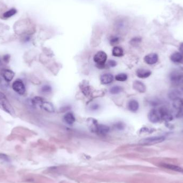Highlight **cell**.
<instances>
[{"mask_svg":"<svg viewBox=\"0 0 183 183\" xmlns=\"http://www.w3.org/2000/svg\"><path fill=\"white\" fill-rule=\"evenodd\" d=\"M0 109L11 116H15V111L13 106L9 101L6 95L1 91H0Z\"/></svg>","mask_w":183,"mask_h":183,"instance_id":"cell-1","label":"cell"},{"mask_svg":"<svg viewBox=\"0 0 183 183\" xmlns=\"http://www.w3.org/2000/svg\"><path fill=\"white\" fill-rule=\"evenodd\" d=\"M94 61L96 64V67L99 69H104L106 67L105 64L107 60L106 53L103 51L98 52L94 56Z\"/></svg>","mask_w":183,"mask_h":183,"instance_id":"cell-2","label":"cell"},{"mask_svg":"<svg viewBox=\"0 0 183 183\" xmlns=\"http://www.w3.org/2000/svg\"><path fill=\"white\" fill-rule=\"evenodd\" d=\"M165 140L164 136H155L152 137L142 139L140 143L142 145H150L153 144H158L163 142Z\"/></svg>","mask_w":183,"mask_h":183,"instance_id":"cell-3","label":"cell"},{"mask_svg":"<svg viewBox=\"0 0 183 183\" xmlns=\"http://www.w3.org/2000/svg\"><path fill=\"white\" fill-rule=\"evenodd\" d=\"M12 88L14 91L21 95H24L26 91L25 85L21 79H17L13 84Z\"/></svg>","mask_w":183,"mask_h":183,"instance_id":"cell-4","label":"cell"},{"mask_svg":"<svg viewBox=\"0 0 183 183\" xmlns=\"http://www.w3.org/2000/svg\"><path fill=\"white\" fill-rule=\"evenodd\" d=\"M158 112L160 115L161 119L165 122H169L173 121V115L171 114L169 110L166 107H162L158 109Z\"/></svg>","mask_w":183,"mask_h":183,"instance_id":"cell-5","label":"cell"},{"mask_svg":"<svg viewBox=\"0 0 183 183\" xmlns=\"http://www.w3.org/2000/svg\"><path fill=\"white\" fill-rule=\"evenodd\" d=\"M148 120L152 123H157L160 121L161 117L158 110L153 109L148 114Z\"/></svg>","mask_w":183,"mask_h":183,"instance_id":"cell-6","label":"cell"},{"mask_svg":"<svg viewBox=\"0 0 183 183\" xmlns=\"http://www.w3.org/2000/svg\"><path fill=\"white\" fill-rule=\"evenodd\" d=\"M144 61L148 65H154L158 62V55L156 53H150L144 57Z\"/></svg>","mask_w":183,"mask_h":183,"instance_id":"cell-7","label":"cell"},{"mask_svg":"<svg viewBox=\"0 0 183 183\" xmlns=\"http://www.w3.org/2000/svg\"><path fill=\"white\" fill-rule=\"evenodd\" d=\"M1 76L6 81L9 83L12 81L15 77V73L9 69H3L1 71Z\"/></svg>","mask_w":183,"mask_h":183,"instance_id":"cell-8","label":"cell"},{"mask_svg":"<svg viewBox=\"0 0 183 183\" xmlns=\"http://www.w3.org/2000/svg\"><path fill=\"white\" fill-rule=\"evenodd\" d=\"M109 131H110V128L108 126L98 124L95 132L99 135H104L108 133Z\"/></svg>","mask_w":183,"mask_h":183,"instance_id":"cell-9","label":"cell"},{"mask_svg":"<svg viewBox=\"0 0 183 183\" xmlns=\"http://www.w3.org/2000/svg\"><path fill=\"white\" fill-rule=\"evenodd\" d=\"M114 80L113 75L110 73H106L102 75L100 77L101 83L103 85H108L111 83Z\"/></svg>","mask_w":183,"mask_h":183,"instance_id":"cell-10","label":"cell"},{"mask_svg":"<svg viewBox=\"0 0 183 183\" xmlns=\"http://www.w3.org/2000/svg\"><path fill=\"white\" fill-rule=\"evenodd\" d=\"M133 88L135 91L140 93H145L146 91V86L142 82L135 80L133 82Z\"/></svg>","mask_w":183,"mask_h":183,"instance_id":"cell-11","label":"cell"},{"mask_svg":"<svg viewBox=\"0 0 183 183\" xmlns=\"http://www.w3.org/2000/svg\"><path fill=\"white\" fill-rule=\"evenodd\" d=\"M136 75L138 77L142 79H145L152 75V72L150 70L145 69H138L136 71Z\"/></svg>","mask_w":183,"mask_h":183,"instance_id":"cell-12","label":"cell"},{"mask_svg":"<svg viewBox=\"0 0 183 183\" xmlns=\"http://www.w3.org/2000/svg\"><path fill=\"white\" fill-rule=\"evenodd\" d=\"M173 108L178 110V114H179L183 110V100L179 98L173 100Z\"/></svg>","mask_w":183,"mask_h":183,"instance_id":"cell-13","label":"cell"},{"mask_svg":"<svg viewBox=\"0 0 183 183\" xmlns=\"http://www.w3.org/2000/svg\"><path fill=\"white\" fill-rule=\"evenodd\" d=\"M170 58L173 62L179 63L181 62L183 60V55L180 52L173 53L171 55Z\"/></svg>","mask_w":183,"mask_h":183,"instance_id":"cell-14","label":"cell"},{"mask_svg":"<svg viewBox=\"0 0 183 183\" xmlns=\"http://www.w3.org/2000/svg\"><path fill=\"white\" fill-rule=\"evenodd\" d=\"M139 108V102L137 100H132L130 101L128 103V109L131 112H135Z\"/></svg>","mask_w":183,"mask_h":183,"instance_id":"cell-15","label":"cell"},{"mask_svg":"<svg viewBox=\"0 0 183 183\" xmlns=\"http://www.w3.org/2000/svg\"><path fill=\"white\" fill-rule=\"evenodd\" d=\"M161 166L165 168L169 169L171 170L174 171L178 173H183V169L181 167L175 165H170V164H167V163H163L161 165Z\"/></svg>","mask_w":183,"mask_h":183,"instance_id":"cell-16","label":"cell"},{"mask_svg":"<svg viewBox=\"0 0 183 183\" xmlns=\"http://www.w3.org/2000/svg\"><path fill=\"white\" fill-rule=\"evenodd\" d=\"M41 108L44 109L47 112L53 113L55 112L54 107L52 103L49 102H44L41 105Z\"/></svg>","mask_w":183,"mask_h":183,"instance_id":"cell-17","label":"cell"},{"mask_svg":"<svg viewBox=\"0 0 183 183\" xmlns=\"http://www.w3.org/2000/svg\"><path fill=\"white\" fill-rule=\"evenodd\" d=\"M64 121L69 125H72L75 122V117L73 113L68 112L64 117Z\"/></svg>","mask_w":183,"mask_h":183,"instance_id":"cell-18","label":"cell"},{"mask_svg":"<svg viewBox=\"0 0 183 183\" xmlns=\"http://www.w3.org/2000/svg\"><path fill=\"white\" fill-rule=\"evenodd\" d=\"M112 55L115 57H122L124 54L123 49L119 46L114 47L112 49Z\"/></svg>","mask_w":183,"mask_h":183,"instance_id":"cell-19","label":"cell"},{"mask_svg":"<svg viewBox=\"0 0 183 183\" xmlns=\"http://www.w3.org/2000/svg\"><path fill=\"white\" fill-rule=\"evenodd\" d=\"M123 91V88L119 86H114L110 88L109 92L112 95H116L120 93L121 91Z\"/></svg>","mask_w":183,"mask_h":183,"instance_id":"cell-20","label":"cell"},{"mask_svg":"<svg viewBox=\"0 0 183 183\" xmlns=\"http://www.w3.org/2000/svg\"><path fill=\"white\" fill-rule=\"evenodd\" d=\"M44 100L42 98L39 96H36L33 99L32 101V104H33L35 106H38L41 107V105L44 102Z\"/></svg>","mask_w":183,"mask_h":183,"instance_id":"cell-21","label":"cell"},{"mask_svg":"<svg viewBox=\"0 0 183 183\" xmlns=\"http://www.w3.org/2000/svg\"><path fill=\"white\" fill-rule=\"evenodd\" d=\"M81 91L86 96L89 95L90 94V86L88 83L82 84V85L80 86Z\"/></svg>","mask_w":183,"mask_h":183,"instance_id":"cell-22","label":"cell"},{"mask_svg":"<svg viewBox=\"0 0 183 183\" xmlns=\"http://www.w3.org/2000/svg\"><path fill=\"white\" fill-rule=\"evenodd\" d=\"M16 13H17V10L15 9H11L7 11L4 13L3 16L5 18H8L12 17L14 15H15Z\"/></svg>","mask_w":183,"mask_h":183,"instance_id":"cell-23","label":"cell"},{"mask_svg":"<svg viewBox=\"0 0 183 183\" xmlns=\"http://www.w3.org/2000/svg\"><path fill=\"white\" fill-rule=\"evenodd\" d=\"M41 91L43 94H48L50 93L52 91V88L50 86L45 85L42 87L41 88Z\"/></svg>","mask_w":183,"mask_h":183,"instance_id":"cell-24","label":"cell"},{"mask_svg":"<svg viewBox=\"0 0 183 183\" xmlns=\"http://www.w3.org/2000/svg\"><path fill=\"white\" fill-rule=\"evenodd\" d=\"M115 79L117 81H125L127 80V76L125 73H119L116 76Z\"/></svg>","mask_w":183,"mask_h":183,"instance_id":"cell-25","label":"cell"},{"mask_svg":"<svg viewBox=\"0 0 183 183\" xmlns=\"http://www.w3.org/2000/svg\"><path fill=\"white\" fill-rule=\"evenodd\" d=\"M114 127L116 130L121 131V130H123L124 129H125V125L123 122H119L115 124Z\"/></svg>","mask_w":183,"mask_h":183,"instance_id":"cell-26","label":"cell"},{"mask_svg":"<svg viewBox=\"0 0 183 183\" xmlns=\"http://www.w3.org/2000/svg\"><path fill=\"white\" fill-rule=\"evenodd\" d=\"M0 160L6 162H10L11 160L10 158L6 154L3 153H0Z\"/></svg>","mask_w":183,"mask_h":183,"instance_id":"cell-27","label":"cell"},{"mask_svg":"<svg viewBox=\"0 0 183 183\" xmlns=\"http://www.w3.org/2000/svg\"><path fill=\"white\" fill-rule=\"evenodd\" d=\"M176 85L179 86L180 88L183 89V75H181L179 76Z\"/></svg>","mask_w":183,"mask_h":183,"instance_id":"cell-28","label":"cell"},{"mask_svg":"<svg viewBox=\"0 0 183 183\" xmlns=\"http://www.w3.org/2000/svg\"><path fill=\"white\" fill-rule=\"evenodd\" d=\"M119 42V37H112V39L110 40V44H111L112 45H115L118 44Z\"/></svg>","mask_w":183,"mask_h":183,"instance_id":"cell-29","label":"cell"},{"mask_svg":"<svg viewBox=\"0 0 183 183\" xmlns=\"http://www.w3.org/2000/svg\"><path fill=\"white\" fill-rule=\"evenodd\" d=\"M108 65L110 67H115L117 65V62L114 60H110L108 61Z\"/></svg>","mask_w":183,"mask_h":183,"instance_id":"cell-30","label":"cell"},{"mask_svg":"<svg viewBox=\"0 0 183 183\" xmlns=\"http://www.w3.org/2000/svg\"><path fill=\"white\" fill-rule=\"evenodd\" d=\"M99 108H100V106H99V104H97V103L92 104L91 106V109L93 111L98 110Z\"/></svg>","mask_w":183,"mask_h":183,"instance_id":"cell-31","label":"cell"},{"mask_svg":"<svg viewBox=\"0 0 183 183\" xmlns=\"http://www.w3.org/2000/svg\"><path fill=\"white\" fill-rule=\"evenodd\" d=\"M10 58V56H9V55L6 54L3 56V60H4L6 62L8 63L9 62V61Z\"/></svg>","mask_w":183,"mask_h":183,"instance_id":"cell-32","label":"cell"},{"mask_svg":"<svg viewBox=\"0 0 183 183\" xmlns=\"http://www.w3.org/2000/svg\"><path fill=\"white\" fill-rule=\"evenodd\" d=\"M179 50L180 53H181V54L183 55V42L181 43L179 45Z\"/></svg>","mask_w":183,"mask_h":183,"instance_id":"cell-33","label":"cell"},{"mask_svg":"<svg viewBox=\"0 0 183 183\" xmlns=\"http://www.w3.org/2000/svg\"><path fill=\"white\" fill-rule=\"evenodd\" d=\"M0 62H1V60H0Z\"/></svg>","mask_w":183,"mask_h":183,"instance_id":"cell-34","label":"cell"}]
</instances>
